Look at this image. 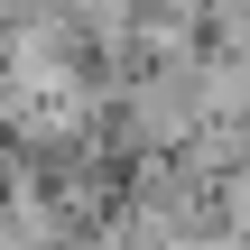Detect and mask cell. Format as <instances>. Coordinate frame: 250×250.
I'll use <instances>...</instances> for the list:
<instances>
[{"label":"cell","mask_w":250,"mask_h":250,"mask_svg":"<svg viewBox=\"0 0 250 250\" xmlns=\"http://www.w3.org/2000/svg\"><path fill=\"white\" fill-rule=\"evenodd\" d=\"M19 9H28V0H0V28H9V19H19Z\"/></svg>","instance_id":"cell-1"}]
</instances>
